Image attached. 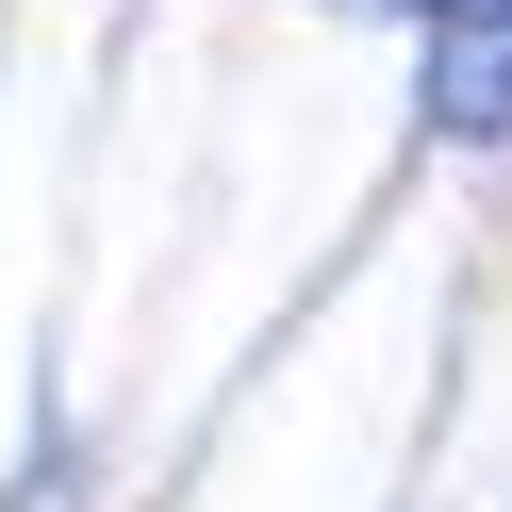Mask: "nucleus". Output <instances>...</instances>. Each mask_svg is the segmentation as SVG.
I'll list each match as a JSON object with an SVG mask.
<instances>
[{
  "label": "nucleus",
  "mask_w": 512,
  "mask_h": 512,
  "mask_svg": "<svg viewBox=\"0 0 512 512\" xmlns=\"http://www.w3.org/2000/svg\"><path fill=\"white\" fill-rule=\"evenodd\" d=\"M430 116L446 133H512V0H463V34L430 50Z\"/></svg>",
  "instance_id": "f257e3e1"
}]
</instances>
